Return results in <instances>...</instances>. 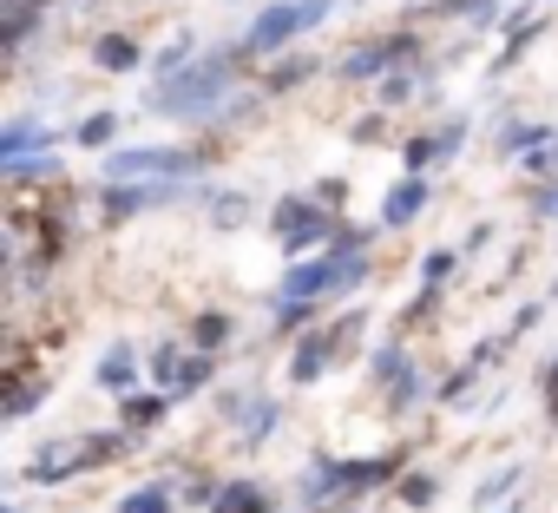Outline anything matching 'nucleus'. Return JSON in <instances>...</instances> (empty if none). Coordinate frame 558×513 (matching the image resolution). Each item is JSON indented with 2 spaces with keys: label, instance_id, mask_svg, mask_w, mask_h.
<instances>
[{
  "label": "nucleus",
  "instance_id": "nucleus-1",
  "mask_svg": "<svg viewBox=\"0 0 558 513\" xmlns=\"http://www.w3.org/2000/svg\"><path fill=\"white\" fill-rule=\"evenodd\" d=\"M250 53H243V40L230 47V53H197L178 80H158L151 86V112H165V119H210V112H223V99H230V86H236V67H243Z\"/></svg>",
  "mask_w": 558,
  "mask_h": 513
},
{
  "label": "nucleus",
  "instance_id": "nucleus-2",
  "mask_svg": "<svg viewBox=\"0 0 558 513\" xmlns=\"http://www.w3.org/2000/svg\"><path fill=\"white\" fill-rule=\"evenodd\" d=\"M329 14H336V0H263V14H256L250 34H243V53H250V60H269V53H283L296 34L323 27Z\"/></svg>",
  "mask_w": 558,
  "mask_h": 513
},
{
  "label": "nucleus",
  "instance_id": "nucleus-3",
  "mask_svg": "<svg viewBox=\"0 0 558 513\" xmlns=\"http://www.w3.org/2000/svg\"><path fill=\"white\" fill-rule=\"evenodd\" d=\"M362 277H368V256H362V250H349V243H329L316 264H290L283 297H296V303H323V297L355 290Z\"/></svg>",
  "mask_w": 558,
  "mask_h": 513
},
{
  "label": "nucleus",
  "instance_id": "nucleus-4",
  "mask_svg": "<svg viewBox=\"0 0 558 513\" xmlns=\"http://www.w3.org/2000/svg\"><path fill=\"white\" fill-rule=\"evenodd\" d=\"M210 152H191V145H125V152H106V184H132V178H191L204 171Z\"/></svg>",
  "mask_w": 558,
  "mask_h": 513
},
{
  "label": "nucleus",
  "instance_id": "nucleus-5",
  "mask_svg": "<svg viewBox=\"0 0 558 513\" xmlns=\"http://www.w3.org/2000/svg\"><path fill=\"white\" fill-rule=\"evenodd\" d=\"M276 237H283V250L303 264V250H316L323 237H336V224H329V204H310V198H283L276 204Z\"/></svg>",
  "mask_w": 558,
  "mask_h": 513
},
{
  "label": "nucleus",
  "instance_id": "nucleus-6",
  "mask_svg": "<svg viewBox=\"0 0 558 513\" xmlns=\"http://www.w3.org/2000/svg\"><path fill=\"white\" fill-rule=\"evenodd\" d=\"M414 47H421L414 34H381V40H355V53L342 60V73H349V80H381L388 67H408V60H414Z\"/></svg>",
  "mask_w": 558,
  "mask_h": 513
},
{
  "label": "nucleus",
  "instance_id": "nucleus-7",
  "mask_svg": "<svg viewBox=\"0 0 558 513\" xmlns=\"http://www.w3.org/2000/svg\"><path fill=\"white\" fill-rule=\"evenodd\" d=\"M171 198H178L171 178H132V184H106L99 211H106V217H132V211H145V204H171Z\"/></svg>",
  "mask_w": 558,
  "mask_h": 513
},
{
  "label": "nucleus",
  "instance_id": "nucleus-8",
  "mask_svg": "<svg viewBox=\"0 0 558 513\" xmlns=\"http://www.w3.org/2000/svg\"><path fill=\"white\" fill-rule=\"evenodd\" d=\"M40 14H53V0H0V47L21 53L27 34L40 27Z\"/></svg>",
  "mask_w": 558,
  "mask_h": 513
},
{
  "label": "nucleus",
  "instance_id": "nucleus-9",
  "mask_svg": "<svg viewBox=\"0 0 558 513\" xmlns=\"http://www.w3.org/2000/svg\"><path fill=\"white\" fill-rule=\"evenodd\" d=\"M336 356H342L336 336H329V330H310V336L296 343V356H290V382H316V375H329Z\"/></svg>",
  "mask_w": 558,
  "mask_h": 513
},
{
  "label": "nucleus",
  "instance_id": "nucleus-10",
  "mask_svg": "<svg viewBox=\"0 0 558 513\" xmlns=\"http://www.w3.org/2000/svg\"><path fill=\"white\" fill-rule=\"evenodd\" d=\"M421 211H427V178H414V171H408V178L388 191V204H381V224H395V230H401V224H414Z\"/></svg>",
  "mask_w": 558,
  "mask_h": 513
},
{
  "label": "nucleus",
  "instance_id": "nucleus-11",
  "mask_svg": "<svg viewBox=\"0 0 558 513\" xmlns=\"http://www.w3.org/2000/svg\"><path fill=\"white\" fill-rule=\"evenodd\" d=\"M210 513H269V487L263 480H223L210 493Z\"/></svg>",
  "mask_w": 558,
  "mask_h": 513
},
{
  "label": "nucleus",
  "instance_id": "nucleus-12",
  "mask_svg": "<svg viewBox=\"0 0 558 513\" xmlns=\"http://www.w3.org/2000/svg\"><path fill=\"white\" fill-rule=\"evenodd\" d=\"M138 60H145V53H138L132 34H99V40H93V67H99V73H132Z\"/></svg>",
  "mask_w": 558,
  "mask_h": 513
},
{
  "label": "nucleus",
  "instance_id": "nucleus-13",
  "mask_svg": "<svg viewBox=\"0 0 558 513\" xmlns=\"http://www.w3.org/2000/svg\"><path fill=\"white\" fill-rule=\"evenodd\" d=\"M395 467H401L395 454H375V461H342V487H349V493H368V487H388V480H395Z\"/></svg>",
  "mask_w": 558,
  "mask_h": 513
},
{
  "label": "nucleus",
  "instance_id": "nucleus-14",
  "mask_svg": "<svg viewBox=\"0 0 558 513\" xmlns=\"http://www.w3.org/2000/svg\"><path fill=\"white\" fill-rule=\"evenodd\" d=\"M132 382H138V362H132V349H125V343H112V349L99 356V389L132 395Z\"/></svg>",
  "mask_w": 558,
  "mask_h": 513
},
{
  "label": "nucleus",
  "instance_id": "nucleus-15",
  "mask_svg": "<svg viewBox=\"0 0 558 513\" xmlns=\"http://www.w3.org/2000/svg\"><path fill=\"white\" fill-rule=\"evenodd\" d=\"M276 415H283V408H276L269 395H250V402H243V421H236V434H243V441H263V434H276Z\"/></svg>",
  "mask_w": 558,
  "mask_h": 513
},
{
  "label": "nucleus",
  "instance_id": "nucleus-16",
  "mask_svg": "<svg viewBox=\"0 0 558 513\" xmlns=\"http://www.w3.org/2000/svg\"><path fill=\"white\" fill-rule=\"evenodd\" d=\"M165 415H171V395H125V428H132V434L158 428Z\"/></svg>",
  "mask_w": 558,
  "mask_h": 513
},
{
  "label": "nucleus",
  "instance_id": "nucleus-17",
  "mask_svg": "<svg viewBox=\"0 0 558 513\" xmlns=\"http://www.w3.org/2000/svg\"><path fill=\"white\" fill-rule=\"evenodd\" d=\"M336 493H349V487H342V461H310L303 500H336Z\"/></svg>",
  "mask_w": 558,
  "mask_h": 513
},
{
  "label": "nucleus",
  "instance_id": "nucleus-18",
  "mask_svg": "<svg viewBox=\"0 0 558 513\" xmlns=\"http://www.w3.org/2000/svg\"><path fill=\"white\" fill-rule=\"evenodd\" d=\"M191 60H197V40H191V34H171V40L158 47V80H178Z\"/></svg>",
  "mask_w": 558,
  "mask_h": 513
},
{
  "label": "nucleus",
  "instance_id": "nucleus-19",
  "mask_svg": "<svg viewBox=\"0 0 558 513\" xmlns=\"http://www.w3.org/2000/svg\"><path fill=\"white\" fill-rule=\"evenodd\" d=\"M427 14H460V21H473V27H493V21H499V0H434Z\"/></svg>",
  "mask_w": 558,
  "mask_h": 513
},
{
  "label": "nucleus",
  "instance_id": "nucleus-20",
  "mask_svg": "<svg viewBox=\"0 0 558 513\" xmlns=\"http://www.w3.org/2000/svg\"><path fill=\"white\" fill-rule=\"evenodd\" d=\"M40 139V119H14L8 132H0V165H14V158H27V145Z\"/></svg>",
  "mask_w": 558,
  "mask_h": 513
},
{
  "label": "nucleus",
  "instance_id": "nucleus-21",
  "mask_svg": "<svg viewBox=\"0 0 558 513\" xmlns=\"http://www.w3.org/2000/svg\"><path fill=\"white\" fill-rule=\"evenodd\" d=\"M119 513H171V487H132L125 500H119Z\"/></svg>",
  "mask_w": 558,
  "mask_h": 513
},
{
  "label": "nucleus",
  "instance_id": "nucleus-22",
  "mask_svg": "<svg viewBox=\"0 0 558 513\" xmlns=\"http://www.w3.org/2000/svg\"><path fill=\"white\" fill-rule=\"evenodd\" d=\"M40 402H47V382H40V375H34V382H14V395H8V421H27Z\"/></svg>",
  "mask_w": 558,
  "mask_h": 513
},
{
  "label": "nucleus",
  "instance_id": "nucleus-23",
  "mask_svg": "<svg viewBox=\"0 0 558 513\" xmlns=\"http://www.w3.org/2000/svg\"><path fill=\"white\" fill-rule=\"evenodd\" d=\"M112 132H119V119H112V112H93V119H80L73 139H80L86 152H99V145H112Z\"/></svg>",
  "mask_w": 558,
  "mask_h": 513
},
{
  "label": "nucleus",
  "instance_id": "nucleus-24",
  "mask_svg": "<svg viewBox=\"0 0 558 513\" xmlns=\"http://www.w3.org/2000/svg\"><path fill=\"white\" fill-rule=\"evenodd\" d=\"M421 395H427V375H421V369H408L401 382H388V408H395V415H401V408H414Z\"/></svg>",
  "mask_w": 558,
  "mask_h": 513
},
{
  "label": "nucleus",
  "instance_id": "nucleus-25",
  "mask_svg": "<svg viewBox=\"0 0 558 513\" xmlns=\"http://www.w3.org/2000/svg\"><path fill=\"white\" fill-rule=\"evenodd\" d=\"M310 73H316V60H310V53H296V60H283V67H276L263 86H269V93H290V86H296V80H310Z\"/></svg>",
  "mask_w": 558,
  "mask_h": 513
},
{
  "label": "nucleus",
  "instance_id": "nucleus-26",
  "mask_svg": "<svg viewBox=\"0 0 558 513\" xmlns=\"http://www.w3.org/2000/svg\"><path fill=\"white\" fill-rule=\"evenodd\" d=\"M519 474H525V467H499V474H486V480L473 487V506H486V500H499V493H512V487H519Z\"/></svg>",
  "mask_w": 558,
  "mask_h": 513
},
{
  "label": "nucleus",
  "instance_id": "nucleus-27",
  "mask_svg": "<svg viewBox=\"0 0 558 513\" xmlns=\"http://www.w3.org/2000/svg\"><path fill=\"white\" fill-rule=\"evenodd\" d=\"M401 158H408V171L421 178V171H427L434 158H447V152H440V139H408V145H401Z\"/></svg>",
  "mask_w": 558,
  "mask_h": 513
},
{
  "label": "nucleus",
  "instance_id": "nucleus-28",
  "mask_svg": "<svg viewBox=\"0 0 558 513\" xmlns=\"http://www.w3.org/2000/svg\"><path fill=\"white\" fill-rule=\"evenodd\" d=\"M204 382H210V356H184V369H178L171 395H191V389H204Z\"/></svg>",
  "mask_w": 558,
  "mask_h": 513
},
{
  "label": "nucleus",
  "instance_id": "nucleus-29",
  "mask_svg": "<svg viewBox=\"0 0 558 513\" xmlns=\"http://www.w3.org/2000/svg\"><path fill=\"white\" fill-rule=\"evenodd\" d=\"M453 264H460V250H427V264H421V284H434V290H440V284L453 277Z\"/></svg>",
  "mask_w": 558,
  "mask_h": 513
},
{
  "label": "nucleus",
  "instance_id": "nucleus-30",
  "mask_svg": "<svg viewBox=\"0 0 558 513\" xmlns=\"http://www.w3.org/2000/svg\"><path fill=\"white\" fill-rule=\"evenodd\" d=\"M408 369H414V362H408V356H401V349H395V343H388V349H381V356H375V382H401V375H408Z\"/></svg>",
  "mask_w": 558,
  "mask_h": 513
},
{
  "label": "nucleus",
  "instance_id": "nucleus-31",
  "mask_svg": "<svg viewBox=\"0 0 558 513\" xmlns=\"http://www.w3.org/2000/svg\"><path fill=\"white\" fill-rule=\"evenodd\" d=\"M434 493H440V480H434V474H408V480H401V500H408V506H427Z\"/></svg>",
  "mask_w": 558,
  "mask_h": 513
},
{
  "label": "nucleus",
  "instance_id": "nucleus-32",
  "mask_svg": "<svg viewBox=\"0 0 558 513\" xmlns=\"http://www.w3.org/2000/svg\"><path fill=\"white\" fill-rule=\"evenodd\" d=\"M145 369L171 389V382H178V369H184V356H178V349H151V362H145Z\"/></svg>",
  "mask_w": 558,
  "mask_h": 513
},
{
  "label": "nucleus",
  "instance_id": "nucleus-33",
  "mask_svg": "<svg viewBox=\"0 0 558 513\" xmlns=\"http://www.w3.org/2000/svg\"><path fill=\"white\" fill-rule=\"evenodd\" d=\"M316 317V303H296V297H283V317H276V330H303Z\"/></svg>",
  "mask_w": 558,
  "mask_h": 513
},
{
  "label": "nucleus",
  "instance_id": "nucleus-34",
  "mask_svg": "<svg viewBox=\"0 0 558 513\" xmlns=\"http://www.w3.org/2000/svg\"><path fill=\"white\" fill-rule=\"evenodd\" d=\"M408 93H414V73H395V80H381V106H408Z\"/></svg>",
  "mask_w": 558,
  "mask_h": 513
},
{
  "label": "nucleus",
  "instance_id": "nucleus-35",
  "mask_svg": "<svg viewBox=\"0 0 558 513\" xmlns=\"http://www.w3.org/2000/svg\"><path fill=\"white\" fill-rule=\"evenodd\" d=\"M210 204H217V224H243V204H250V198H236V191H217Z\"/></svg>",
  "mask_w": 558,
  "mask_h": 513
},
{
  "label": "nucleus",
  "instance_id": "nucleus-36",
  "mask_svg": "<svg viewBox=\"0 0 558 513\" xmlns=\"http://www.w3.org/2000/svg\"><path fill=\"white\" fill-rule=\"evenodd\" d=\"M223 336H230V317H197V343L204 349H217Z\"/></svg>",
  "mask_w": 558,
  "mask_h": 513
},
{
  "label": "nucleus",
  "instance_id": "nucleus-37",
  "mask_svg": "<svg viewBox=\"0 0 558 513\" xmlns=\"http://www.w3.org/2000/svg\"><path fill=\"white\" fill-rule=\"evenodd\" d=\"M532 211H538V217H558V184H545V191L532 198Z\"/></svg>",
  "mask_w": 558,
  "mask_h": 513
},
{
  "label": "nucleus",
  "instance_id": "nucleus-38",
  "mask_svg": "<svg viewBox=\"0 0 558 513\" xmlns=\"http://www.w3.org/2000/svg\"><path fill=\"white\" fill-rule=\"evenodd\" d=\"M545 408H551V415H558V356H551V362H545Z\"/></svg>",
  "mask_w": 558,
  "mask_h": 513
},
{
  "label": "nucleus",
  "instance_id": "nucleus-39",
  "mask_svg": "<svg viewBox=\"0 0 558 513\" xmlns=\"http://www.w3.org/2000/svg\"><path fill=\"white\" fill-rule=\"evenodd\" d=\"M506 513H519V506H506Z\"/></svg>",
  "mask_w": 558,
  "mask_h": 513
}]
</instances>
